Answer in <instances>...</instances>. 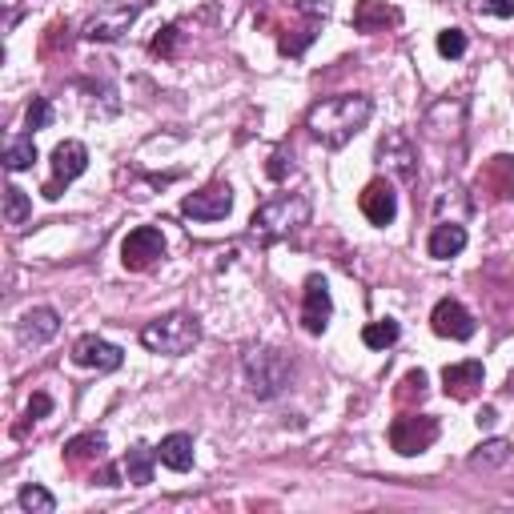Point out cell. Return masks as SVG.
I'll return each instance as SVG.
<instances>
[{
    "mask_svg": "<svg viewBox=\"0 0 514 514\" xmlns=\"http://www.w3.org/2000/svg\"><path fill=\"white\" fill-rule=\"evenodd\" d=\"M374 113V101L366 93H338V97H326L318 101L310 113H306V129L326 145V149H342L354 141L358 129H366Z\"/></svg>",
    "mask_w": 514,
    "mask_h": 514,
    "instance_id": "1",
    "label": "cell"
},
{
    "mask_svg": "<svg viewBox=\"0 0 514 514\" xmlns=\"http://www.w3.org/2000/svg\"><path fill=\"white\" fill-rule=\"evenodd\" d=\"M306 221H310V201L298 193H282V197H270L266 205H257V213L249 221V237L262 245H274V241H286L290 233H298Z\"/></svg>",
    "mask_w": 514,
    "mask_h": 514,
    "instance_id": "2",
    "label": "cell"
},
{
    "mask_svg": "<svg viewBox=\"0 0 514 514\" xmlns=\"http://www.w3.org/2000/svg\"><path fill=\"white\" fill-rule=\"evenodd\" d=\"M241 370H245V382H249V394L253 398H278L290 382V358L274 346H253L245 358H241Z\"/></svg>",
    "mask_w": 514,
    "mask_h": 514,
    "instance_id": "3",
    "label": "cell"
},
{
    "mask_svg": "<svg viewBox=\"0 0 514 514\" xmlns=\"http://www.w3.org/2000/svg\"><path fill=\"white\" fill-rule=\"evenodd\" d=\"M141 342H145V350H153V354L181 358V354H189V350L201 342V326H197L193 314H165V318H153V322L141 330Z\"/></svg>",
    "mask_w": 514,
    "mask_h": 514,
    "instance_id": "4",
    "label": "cell"
},
{
    "mask_svg": "<svg viewBox=\"0 0 514 514\" xmlns=\"http://www.w3.org/2000/svg\"><path fill=\"white\" fill-rule=\"evenodd\" d=\"M141 9H145V0H117V5H105V9H97L85 21L81 37L93 41V45H113V41H121L133 29V21L141 17Z\"/></svg>",
    "mask_w": 514,
    "mask_h": 514,
    "instance_id": "5",
    "label": "cell"
},
{
    "mask_svg": "<svg viewBox=\"0 0 514 514\" xmlns=\"http://www.w3.org/2000/svg\"><path fill=\"white\" fill-rule=\"evenodd\" d=\"M438 418L434 414H398L394 422H390V446L402 454V458H414V454H422V450H430L434 442H438Z\"/></svg>",
    "mask_w": 514,
    "mask_h": 514,
    "instance_id": "6",
    "label": "cell"
},
{
    "mask_svg": "<svg viewBox=\"0 0 514 514\" xmlns=\"http://www.w3.org/2000/svg\"><path fill=\"white\" fill-rule=\"evenodd\" d=\"M161 257H165V237H161L157 225H137V229H129V237L121 241V266L133 270V274L153 270Z\"/></svg>",
    "mask_w": 514,
    "mask_h": 514,
    "instance_id": "7",
    "label": "cell"
},
{
    "mask_svg": "<svg viewBox=\"0 0 514 514\" xmlns=\"http://www.w3.org/2000/svg\"><path fill=\"white\" fill-rule=\"evenodd\" d=\"M85 169H89V149H85L81 141H61V145L53 149V181L45 185V197L57 201V197H61V185L77 181Z\"/></svg>",
    "mask_w": 514,
    "mask_h": 514,
    "instance_id": "8",
    "label": "cell"
},
{
    "mask_svg": "<svg viewBox=\"0 0 514 514\" xmlns=\"http://www.w3.org/2000/svg\"><path fill=\"white\" fill-rule=\"evenodd\" d=\"M229 209H233V189L225 181H213V185H205L181 201V213L189 221H221Z\"/></svg>",
    "mask_w": 514,
    "mask_h": 514,
    "instance_id": "9",
    "label": "cell"
},
{
    "mask_svg": "<svg viewBox=\"0 0 514 514\" xmlns=\"http://www.w3.org/2000/svg\"><path fill=\"white\" fill-rule=\"evenodd\" d=\"M378 161H382L398 181H414V177H418V153H414L410 137L398 133V129L378 141Z\"/></svg>",
    "mask_w": 514,
    "mask_h": 514,
    "instance_id": "10",
    "label": "cell"
},
{
    "mask_svg": "<svg viewBox=\"0 0 514 514\" xmlns=\"http://www.w3.org/2000/svg\"><path fill=\"white\" fill-rule=\"evenodd\" d=\"M330 314H334L330 286H326V278L314 274V278L306 282V290H302V326H306V334H326Z\"/></svg>",
    "mask_w": 514,
    "mask_h": 514,
    "instance_id": "11",
    "label": "cell"
},
{
    "mask_svg": "<svg viewBox=\"0 0 514 514\" xmlns=\"http://www.w3.org/2000/svg\"><path fill=\"white\" fill-rule=\"evenodd\" d=\"M430 326H434L438 338H450V342H470L474 338V318L458 298H442L430 314Z\"/></svg>",
    "mask_w": 514,
    "mask_h": 514,
    "instance_id": "12",
    "label": "cell"
},
{
    "mask_svg": "<svg viewBox=\"0 0 514 514\" xmlns=\"http://www.w3.org/2000/svg\"><path fill=\"white\" fill-rule=\"evenodd\" d=\"M358 205H362L366 221H370V225H378V229H386V225L398 217V193H394V185H390L386 177H374V181L362 189Z\"/></svg>",
    "mask_w": 514,
    "mask_h": 514,
    "instance_id": "13",
    "label": "cell"
},
{
    "mask_svg": "<svg viewBox=\"0 0 514 514\" xmlns=\"http://www.w3.org/2000/svg\"><path fill=\"white\" fill-rule=\"evenodd\" d=\"M73 362H77V366H85V370L113 374V370H121L125 354H121L113 342H105V338H97V334H85V338H77V342H73Z\"/></svg>",
    "mask_w": 514,
    "mask_h": 514,
    "instance_id": "14",
    "label": "cell"
},
{
    "mask_svg": "<svg viewBox=\"0 0 514 514\" xmlns=\"http://www.w3.org/2000/svg\"><path fill=\"white\" fill-rule=\"evenodd\" d=\"M474 189L486 193V201H510V197H514V157H506V153L490 157V161L478 169Z\"/></svg>",
    "mask_w": 514,
    "mask_h": 514,
    "instance_id": "15",
    "label": "cell"
},
{
    "mask_svg": "<svg viewBox=\"0 0 514 514\" xmlns=\"http://www.w3.org/2000/svg\"><path fill=\"white\" fill-rule=\"evenodd\" d=\"M105 446H109V442H105L101 430H85V434H77L73 442H65V466L77 470V474L89 470V466L97 470V466H105Z\"/></svg>",
    "mask_w": 514,
    "mask_h": 514,
    "instance_id": "16",
    "label": "cell"
},
{
    "mask_svg": "<svg viewBox=\"0 0 514 514\" xmlns=\"http://www.w3.org/2000/svg\"><path fill=\"white\" fill-rule=\"evenodd\" d=\"M61 334V314L53 306H33L25 318H21V342L25 346H45Z\"/></svg>",
    "mask_w": 514,
    "mask_h": 514,
    "instance_id": "17",
    "label": "cell"
},
{
    "mask_svg": "<svg viewBox=\"0 0 514 514\" xmlns=\"http://www.w3.org/2000/svg\"><path fill=\"white\" fill-rule=\"evenodd\" d=\"M482 362H454V366H446L442 370V390L450 394V398H458V402H466V398H474L478 390H482Z\"/></svg>",
    "mask_w": 514,
    "mask_h": 514,
    "instance_id": "18",
    "label": "cell"
},
{
    "mask_svg": "<svg viewBox=\"0 0 514 514\" xmlns=\"http://www.w3.org/2000/svg\"><path fill=\"white\" fill-rule=\"evenodd\" d=\"M402 25V13L386 0H358L354 9V29L358 33H386V29H398Z\"/></svg>",
    "mask_w": 514,
    "mask_h": 514,
    "instance_id": "19",
    "label": "cell"
},
{
    "mask_svg": "<svg viewBox=\"0 0 514 514\" xmlns=\"http://www.w3.org/2000/svg\"><path fill=\"white\" fill-rule=\"evenodd\" d=\"M426 249H430V257H438V262H446V257H458L466 249V229L458 221H438L430 229Z\"/></svg>",
    "mask_w": 514,
    "mask_h": 514,
    "instance_id": "20",
    "label": "cell"
},
{
    "mask_svg": "<svg viewBox=\"0 0 514 514\" xmlns=\"http://www.w3.org/2000/svg\"><path fill=\"white\" fill-rule=\"evenodd\" d=\"M157 462L169 466V470H177V474H185V470L193 466V438H189V434H169V438H161Z\"/></svg>",
    "mask_w": 514,
    "mask_h": 514,
    "instance_id": "21",
    "label": "cell"
},
{
    "mask_svg": "<svg viewBox=\"0 0 514 514\" xmlns=\"http://www.w3.org/2000/svg\"><path fill=\"white\" fill-rule=\"evenodd\" d=\"M153 462H157V450L133 446V450L125 454V462H121V470H125V478H129L133 486H149V482H153Z\"/></svg>",
    "mask_w": 514,
    "mask_h": 514,
    "instance_id": "22",
    "label": "cell"
},
{
    "mask_svg": "<svg viewBox=\"0 0 514 514\" xmlns=\"http://www.w3.org/2000/svg\"><path fill=\"white\" fill-rule=\"evenodd\" d=\"M33 161H37V141H33V133L13 137L9 149H5V169H9V173H21V169H33Z\"/></svg>",
    "mask_w": 514,
    "mask_h": 514,
    "instance_id": "23",
    "label": "cell"
},
{
    "mask_svg": "<svg viewBox=\"0 0 514 514\" xmlns=\"http://www.w3.org/2000/svg\"><path fill=\"white\" fill-rule=\"evenodd\" d=\"M506 458H510V442H506V438H486V442L470 454V466H474V470H498V466H506Z\"/></svg>",
    "mask_w": 514,
    "mask_h": 514,
    "instance_id": "24",
    "label": "cell"
},
{
    "mask_svg": "<svg viewBox=\"0 0 514 514\" xmlns=\"http://www.w3.org/2000/svg\"><path fill=\"white\" fill-rule=\"evenodd\" d=\"M29 217H33V201H29V193H25L21 185H5V225L21 229Z\"/></svg>",
    "mask_w": 514,
    "mask_h": 514,
    "instance_id": "25",
    "label": "cell"
},
{
    "mask_svg": "<svg viewBox=\"0 0 514 514\" xmlns=\"http://www.w3.org/2000/svg\"><path fill=\"white\" fill-rule=\"evenodd\" d=\"M402 338V326L394 322V318H382V322H370L366 330H362V342L370 346V350H390L394 342Z\"/></svg>",
    "mask_w": 514,
    "mask_h": 514,
    "instance_id": "26",
    "label": "cell"
},
{
    "mask_svg": "<svg viewBox=\"0 0 514 514\" xmlns=\"http://www.w3.org/2000/svg\"><path fill=\"white\" fill-rule=\"evenodd\" d=\"M21 506H25L29 514H53V510H57V498H53L45 486H37V482H33V486H25V490H21Z\"/></svg>",
    "mask_w": 514,
    "mask_h": 514,
    "instance_id": "27",
    "label": "cell"
},
{
    "mask_svg": "<svg viewBox=\"0 0 514 514\" xmlns=\"http://www.w3.org/2000/svg\"><path fill=\"white\" fill-rule=\"evenodd\" d=\"M426 398V370H410L406 378H402V386H398V402L402 406H414V402H422Z\"/></svg>",
    "mask_w": 514,
    "mask_h": 514,
    "instance_id": "28",
    "label": "cell"
},
{
    "mask_svg": "<svg viewBox=\"0 0 514 514\" xmlns=\"http://www.w3.org/2000/svg\"><path fill=\"white\" fill-rule=\"evenodd\" d=\"M177 45H181V29H177V25H165V29L153 37V45H149V49H153L157 57L173 61V57H177Z\"/></svg>",
    "mask_w": 514,
    "mask_h": 514,
    "instance_id": "29",
    "label": "cell"
},
{
    "mask_svg": "<svg viewBox=\"0 0 514 514\" xmlns=\"http://www.w3.org/2000/svg\"><path fill=\"white\" fill-rule=\"evenodd\" d=\"M438 53H442L446 61H458V57L466 53V33H462V29H442V33H438Z\"/></svg>",
    "mask_w": 514,
    "mask_h": 514,
    "instance_id": "30",
    "label": "cell"
},
{
    "mask_svg": "<svg viewBox=\"0 0 514 514\" xmlns=\"http://www.w3.org/2000/svg\"><path fill=\"white\" fill-rule=\"evenodd\" d=\"M25 125H29V133L53 125V105H49V97H33V105H29V113H25Z\"/></svg>",
    "mask_w": 514,
    "mask_h": 514,
    "instance_id": "31",
    "label": "cell"
},
{
    "mask_svg": "<svg viewBox=\"0 0 514 514\" xmlns=\"http://www.w3.org/2000/svg\"><path fill=\"white\" fill-rule=\"evenodd\" d=\"M334 13V0H298V17H306V21H326Z\"/></svg>",
    "mask_w": 514,
    "mask_h": 514,
    "instance_id": "32",
    "label": "cell"
},
{
    "mask_svg": "<svg viewBox=\"0 0 514 514\" xmlns=\"http://www.w3.org/2000/svg\"><path fill=\"white\" fill-rule=\"evenodd\" d=\"M474 9L486 17H514V0H478Z\"/></svg>",
    "mask_w": 514,
    "mask_h": 514,
    "instance_id": "33",
    "label": "cell"
},
{
    "mask_svg": "<svg viewBox=\"0 0 514 514\" xmlns=\"http://www.w3.org/2000/svg\"><path fill=\"white\" fill-rule=\"evenodd\" d=\"M49 410H53V398H49V394H33V398H29V410H25V418H29V422H41Z\"/></svg>",
    "mask_w": 514,
    "mask_h": 514,
    "instance_id": "34",
    "label": "cell"
},
{
    "mask_svg": "<svg viewBox=\"0 0 514 514\" xmlns=\"http://www.w3.org/2000/svg\"><path fill=\"white\" fill-rule=\"evenodd\" d=\"M478 426H494V406H486V410L478 414Z\"/></svg>",
    "mask_w": 514,
    "mask_h": 514,
    "instance_id": "35",
    "label": "cell"
}]
</instances>
